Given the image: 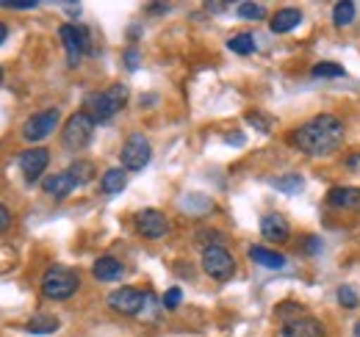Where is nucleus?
I'll use <instances>...</instances> for the list:
<instances>
[{
    "label": "nucleus",
    "instance_id": "4",
    "mask_svg": "<svg viewBox=\"0 0 360 337\" xmlns=\"http://www.w3.org/2000/svg\"><path fill=\"white\" fill-rule=\"evenodd\" d=\"M94 119H91L86 111H78V114H72L70 119H67V125L61 130V141H64V147L67 150H84L86 144L91 141V136H94Z\"/></svg>",
    "mask_w": 360,
    "mask_h": 337
},
{
    "label": "nucleus",
    "instance_id": "37",
    "mask_svg": "<svg viewBox=\"0 0 360 337\" xmlns=\"http://www.w3.org/2000/svg\"><path fill=\"white\" fill-rule=\"evenodd\" d=\"M225 8V3H208V11H222Z\"/></svg>",
    "mask_w": 360,
    "mask_h": 337
},
{
    "label": "nucleus",
    "instance_id": "33",
    "mask_svg": "<svg viewBox=\"0 0 360 337\" xmlns=\"http://www.w3.org/2000/svg\"><path fill=\"white\" fill-rule=\"evenodd\" d=\"M8 224H11V213H8L6 205H0V232L8 230Z\"/></svg>",
    "mask_w": 360,
    "mask_h": 337
},
{
    "label": "nucleus",
    "instance_id": "2",
    "mask_svg": "<svg viewBox=\"0 0 360 337\" xmlns=\"http://www.w3.org/2000/svg\"><path fill=\"white\" fill-rule=\"evenodd\" d=\"M128 103V86L125 84H114L108 86L105 91H97L86 100V114H89L94 122H105L111 119L117 111H122Z\"/></svg>",
    "mask_w": 360,
    "mask_h": 337
},
{
    "label": "nucleus",
    "instance_id": "25",
    "mask_svg": "<svg viewBox=\"0 0 360 337\" xmlns=\"http://www.w3.org/2000/svg\"><path fill=\"white\" fill-rule=\"evenodd\" d=\"M236 11H238V17H244V20H264V17H266V8H264L261 3H238Z\"/></svg>",
    "mask_w": 360,
    "mask_h": 337
},
{
    "label": "nucleus",
    "instance_id": "1",
    "mask_svg": "<svg viewBox=\"0 0 360 337\" xmlns=\"http://www.w3.org/2000/svg\"><path fill=\"white\" fill-rule=\"evenodd\" d=\"M344 141V122L333 114H321L314 117L311 122L300 125L297 130L288 133V144L297 152H305L311 158H324L333 155Z\"/></svg>",
    "mask_w": 360,
    "mask_h": 337
},
{
    "label": "nucleus",
    "instance_id": "7",
    "mask_svg": "<svg viewBox=\"0 0 360 337\" xmlns=\"http://www.w3.org/2000/svg\"><path fill=\"white\" fill-rule=\"evenodd\" d=\"M120 158H122V168H128V171H141V168L150 164V158H153V147H150L147 136H141V133L128 136V141H125Z\"/></svg>",
    "mask_w": 360,
    "mask_h": 337
},
{
    "label": "nucleus",
    "instance_id": "13",
    "mask_svg": "<svg viewBox=\"0 0 360 337\" xmlns=\"http://www.w3.org/2000/svg\"><path fill=\"white\" fill-rule=\"evenodd\" d=\"M261 235L269 241V244H285L291 238V224L285 216L280 213H266L261 218Z\"/></svg>",
    "mask_w": 360,
    "mask_h": 337
},
{
    "label": "nucleus",
    "instance_id": "15",
    "mask_svg": "<svg viewBox=\"0 0 360 337\" xmlns=\"http://www.w3.org/2000/svg\"><path fill=\"white\" fill-rule=\"evenodd\" d=\"M42 188H45L53 199H67V197H70V194H72L78 185H75V180H72L67 171H61V174L47 177L45 183H42Z\"/></svg>",
    "mask_w": 360,
    "mask_h": 337
},
{
    "label": "nucleus",
    "instance_id": "34",
    "mask_svg": "<svg viewBox=\"0 0 360 337\" xmlns=\"http://www.w3.org/2000/svg\"><path fill=\"white\" fill-rule=\"evenodd\" d=\"M247 119H250V122H252V125H255V127H261L264 133L269 130V125H266V119H264L261 114H247Z\"/></svg>",
    "mask_w": 360,
    "mask_h": 337
},
{
    "label": "nucleus",
    "instance_id": "11",
    "mask_svg": "<svg viewBox=\"0 0 360 337\" xmlns=\"http://www.w3.org/2000/svg\"><path fill=\"white\" fill-rule=\"evenodd\" d=\"M47 164H50V152L45 147H31L20 155V168H22V177L25 183H37L42 174H45Z\"/></svg>",
    "mask_w": 360,
    "mask_h": 337
},
{
    "label": "nucleus",
    "instance_id": "5",
    "mask_svg": "<svg viewBox=\"0 0 360 337\" xmlns=\"http://www.w3.org/2000/svg\"><path fill=\"white\" fill-rule=\"evenodd\" d=\"M58 37H61V44H64V50H67L70 67H78L81 58L89 53V31L81 28V25H75V22H64V25L58 28Z\"/></svg>",
    "mask_w": 360,
    "mask_h": 337
},
{
    "label": "nucleus",
    "instance_id": "3",
    "mask_svg": "<svg viewBox=\"0 0 360 337\" xmlns=\"http://www.w3.org/2000/svg\"><path fill=\"white\" fill-rule=\"evenodd\" d=\"M78 274H72L70 268H64V265H53V268H47L45 274H42V293L47 298H53V301H64V298H70V296L78 291Z\"/></svg>",
    "mask_w": 360,
    "mask_h": 337
},
{
    "label": "nucleus",
    "instance_id": "21",
    "mask_svg": "<svg viewBox=\"0 0 360 337\" xmlns=\"http://www.w3.org/2000/svg\"><path fill=\"white\" fill-rule=\"evenodd\" d=\"M352 20H355V3H352V0L335 3V8H333V22H335V28H347Z\"/></svg>",
    "mask_w": 360,
    "mask_h": 337
},
{
    "label": "nucleus",
    "instance_id": "39",
    "mask_svg": "<svg viewBox=\"0 0 360 337\" xmlns=\"http://www.w3.org/2000/svg\"><path fill=\"white\" fill-rule=\"evenodd\" d=\"M355 337H360V321L355 324Z\"/></svg>",
    "mask_w": 360,
    "mask_h": 337
},
{
    "label": "nucleus",
    "instance_id": "22",
    "mask_svg": "<svg viewBox=\"0 0 360 337\" xmlns=\"http://www.w3.org/2000/svg\"><path fill=\"white\" fill-rule=\"evenodd\" d=\"M67 174L75 180V185H86V183H91V177H94V166H91L89 161H75L72 166L67 168Z\"/></svg>",
    "mask_w": 360,
    "mask_h": 337
},
{
    "label": "nucleus",
    "instance_id": "12",
    "mask_svg": "<svg viewBox=\"0 0 360 337\" xmlns=\"http://www.w3.org/2000/svg\"><path fill=\"white\" fill-rule=\"evenodd\" d=\"M324 335V326L311 318V315H300V318H291V321H285L280 329H277V335L274 337H321Z\"/></svg>",
    "mask_w": 360,
    "mask_h": 337
},
{
    "label": "nucleus",
    "instance_id": "20",
    "mask_svg": "<svg viewBox=\"0 0 360 337\" xmlns=\"http://www.w3.org/2000/svg\"><path fill=\"white\" fill-rule=\"evenodd\" d=\"M125 185H128V174H125V168H108V171L103 174V183H100L103 194H120Z\"/></svg>",
    "mask_w": 360,
    "mask_h": 337
},
{
    "label": "nucleus",
    "instance_id": "38",
    "mask_svg": "<svg viewBox=\"0 0 360 337\" xmlns=\"http://www.w3.org/2000/svg\"><path fill=\"white\" fill-rule=\"evenodd\" d=\"M6 37H8V31H6V25H3V22H0V44L6 42Z\"/></svg>",
    "mask_w": 360,
    "mask_h": 337
},
{
    "label": "nucleus",
    "instance_id": "28",
    "mask_svg": "<svg viewBox=\"0 0 360 337\" xmlns=\"http://www.w3.org/2000/svg\"><path fill=\"white\" fill-rule=\"evenodd\" d=\"M338 301H341V307H347V310H355L360 301H358V293L352 291V288H338Z\"/></svg>",
    "mask_w": 360,
    "mask_h": 337
},
{
    "label": "nucleus",
    "instance_id": "35",
    "mask_svg": "<svg viewBox=\"0 0 360 337\" xmlns=\"http://www.w3.org/2000/svg\"><path fill=\"white\" fill-rule=\"evenodd\" d=\"M147 11H153V14H161V11H169V6H167V3H153V6H147Z\"/></svg>",
    "mask_w": 360,
    "mask_h": 337
},
{
    "label": "nucleus",
    "instance_id": "31",
    "mask_svg": "<svg viewBox=\"0 0 360 337\" xmlns=\"http://www.w3.org/2000/svg\"><path fill=\"white\" fill-rule=\"evenodd\" d=\"M3 8H37V0H3Z\"/></svg>",
    "mask_w": 360,
    "mask_h": 337
},
{
    "label": "nucleus",
    "instance_id": "16",
    "mask_svg": "<svg viewBox=\"0 0 360 337\" xmlns=\"http://www.w3.org/2000/svg\"><path fill=\"white\" fill-rule=\"evenodd\" d=\"M300 22H302V11H300V8H280V11L271 17L269 28L274 34H288V31H294Z\"/></svg>",
    "mask_w": 360,
    "mask_h": 337
},
{
    "label": "nucleus",
    "instance_id": "14",
    "mask_svg": "<svg viewBox=\"0 0 360 337\" xmlns=\"http://www.w3.org/2000/svg\"><path fill=\"white\" fill-rule=\"evenodd\" d=\"M122 263L117 260V257H111V254H105V257H97V263L91 265V274H94V279H100V282H117L120 277H122Z\"/></svg>",
    "mask_w": 360,
    "mask_h": 337
},
{
    "label": "nucleus",
    "instance_id": "10",
    "mask_svg": "<svg viewBox=\"0 0 360 337\" xmlns=\"http://www.w3.org/2000/svg\"><path fill=\"white\" fill-rule=\"evenodd\" d=\"M144 304H147V296L141 293V291H136V288H131V285L117 288L114 293L108 296V307L114 312H120V315H139L144 310Z\"/></svg>",
    "mask_w": 360,
    "mask_h": 337
},
{
    "label": "nucleus",
    "instance_id": "8",
    "mask_svg": "<svg viewBox=\"0 0 360 337\" xmlns=\"http://www.w3.org/2000/svg\"><path fill=\"white\" fill-rule=\"evenodd\" d=\"M136 230H139L141 238H147V241H158V238H164V235L169 232V221H167V216H164L161 211H155V208H144V211L136 213Z\"/></svg>",
    "mask_w": 360,
    "mask_h": 337
},
{
    "label": "nucleus",
    "instance_id": "9",
    "mask_svg": "<svg viewBox=\"0 0 360 337\" xmlns=\"http://www.w3.org/2000/svg\"><path fill=\"white\" fill-rule=\"evenodd\" d=\"M58 119H61L58 108H47V111L34 114V117L22 125V138H25V141H42V138H47V136L56 130Z\"/></svg>",
    "mask_w": 360,
    "mask_h": 337
},
{
    "label": "nucleus",
    "instance_id": "23",
    "mask_svg": "<svg viewBox=\"0 0 360 337\" xmlns=\"http://www.w3.org/2000/svg\"><path fill=\"white\" fill-rule=\"evenodd\" d=\"M227 47L238 55H250L255 50V39H252V34H236V37L227 39Z\"/></svg>",
    "mask_w": 360,
    "mask_h": 337
},
{
    "label": "nucleus",
    "instance_id": "18",
    "mask_svg": "<svg viewBox=\"0 0 360 337\" xmlns=\"http://www.w3.org/2000/svg\"><path fill=\"white\" fill-rule=\"evenodd\" d=\"M250 257H252V263H258L264 268H271V271H277V268L285 265V257L280 252H271L266 246H250Z\"/></svg>",
    "mask_w": 360,
    "mask_h": 337
},
{
    "label": "nucleus",
    "instance_id": "6",
    "mask_svg": "<svg viewBox=\"0 0 360 337\" xmlns=\"http://www.w3.org/2000/svg\"><path fill=\"white\" fill-rule=\"evenodd\" d=\"M202 271L219 282L230 279L236 274V260L225 246H205L202 249Z\"/></svg>",
    "mask_w": 360,
    "mask_h": 337
},
{
    "label": "nucleus",
    "instance_id": "27",
    "mask_svg": "<svg viewBox=\"0 0 360 337\" xmlns=\"http://www.w3.org/2000/svg\"><path fill=\"white\" fill-rule=\"evenodd\" d=\"M274 315H277V318L291 321V315H294V318H300V315H305V310H302V304H297V301H285V304H280V307L274 310Z\"/></svg>",
    "mask_w": 360,
    "mask_h": 337
},
{
    "label": "nucleus",
    "instance_id": "40",
    "mask_svg": "<svg viewBox=\"0 0 360 337\" xmlns=\"http://www.w3.org/2000/svg\"><path fill=\"white\" fill-rule=\"evenodd\" d=\"M0 81H3V70H0Z\"/></svg>",
    "mask_w": 360,
    "mask_h": 337
},
{
    "label": "nucleus",
    "instance_id": "29",
    "mask_svg": "<svg viewBox=\"0 0 360 337\" xmlns=\"http://www.w3.org/2000/svg\"><path fill=\"white\" fill-rule=\"evenodd\" d=\"M180 298H183V291H180V288H169V291L164 293V298H161V307H164V310H178Z\"/></svg>",
    "mask_w": 360,
    "mask_h": 337
},
{
    "label": "nucleus",
    "instance_id": "19",
    "mask_svg": "<svg viewBox=\"0 0 360 337\" xmlns=\"http://www.w3.org/2000/svg\"><path fill=\"white\" fill-rule=\"evenodd\" d=\"M58 326H61V321L56 315H34L25 324V332H31V335H53V332H58Z\"/></svg>",
    "mask_w": 360,
    "mask_h": 337
},
{
    "label": "nucleus",
    "instance_id": "32",
    "mask_svg": "<svg viewBox=\"0 0 360 337\" xmlns=\"http://www.w3.org/2000/svg\"><path fill=\"white\" fill-rule=\"evenodd\" d=\"M125 67H128V70H136V67H139V50L131 47V50L125 53Z\"/></svg>",
    "mask_w": 360,
    "mask_h": 337
},
{
    "label": "nucleus",
    "instance_id": "17",
    "mask_svg": "<svg viewBox=\"0 0 360 337\" xmlns=\"http://www.w3.org/2000/svg\"><path fill=\"white\" fill-rule=\"evenodd\" d=\"M327 202L333 208H360V188H352V185H338L330 191Z\"/></svg>",
    "mask_w": 360,
    "mask_h": 337
},
{
    "label": "nucleus",
    "instance_id": "36",
    "mask_svg": "<svg viewBox=\"0 0 360 337\" xmlns=\"http://www.w3.org/2000/svg\"><path fill=\"white\" fill-rule=\"evenodd\" d=\"M347 166L352 168V171H360V155H352V158H347Z\"/></svg>",
    "mask_w": 360,
    "mask_h": 337
},
{
    "label": "nucleus",
    "instance_id": "26",
    "mask_svg": "<svg viewBox=\"0 0 360 337\" xmlns=\"http://www.w3.org/2000/svg\"><path fill=\"white\" fill-rule=\"evenodd\" d=\"M274 185L280 191H285V194H297V191H302V177L300 174H285V177L274 180Z\"/></svg>",
    "mask_w": 360,
    "mask_h": 337
},
{
    "label": "nucleus",
    "instance_id": "30",
    "mask_svg": "<svg viewBox=\"0 0 360 337\" xmlns=\"http://www.w3.org/2000/svg\"><path fill=\"white\" fill-rule=\"evenodd\" d=\"M219 241H222V235H219V232H214V230H202V232H200V244H208V246H222Z\"/></svg>",
    "mask_w": 360,
    "mask_h": 337
},
{
    "label": "nucleus",
    "instance_id": "24",
    "mask_svg": "<svg viewBox=\"0 0 360 337\" xmlns=\"http://www.w3.org/2000/svg\"><path fill=\"white\" fill-rule=\"evenodd\" d=\"M344 75H347V70L333 61H321L314 67V78H344Z\"/></svg>",
    "mask_w": 360,
    "mask_h": 337
}]
</instances>
